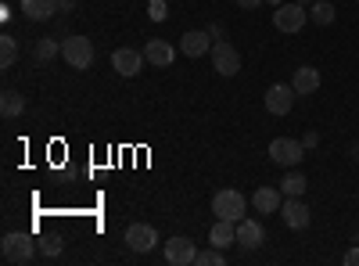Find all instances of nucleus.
Wrapping results in <instances>:
<instances>
[{
  "mask_svg": "<svg viewBox=\"0 0 359 266\" xmlns=\"http://www.w3.org/2000/svg\"><path fill=\"white\" fill-rule=\"evenodd\" d=\"M62 58H65L69 69L86 72L90 65H94V40H90V36H79V33L65 36V40H62Z\"/></svg>",
  "mask_w": 359,
  "mask_h": 266,
  "instance_id": "1",
  "label": "nucleus"
},
{
  "mask_svg": "<svg viewBox=\"0 0 359 266\" xmlns=\"http://www.w3.org/2000/svg\"><path fill=\"white\" fill-rule=\"evenodd\" d=\"M0 252H4L8 262H29L36 255V241L33 234H22V230H8L4 241H0Z\"/></svg>",
  "mask_w": 359,
  "mask_h": 266,
  "instance_id": "2",
  "label": "nucleus"
},
{
  "mask_svg": "<svg viewBox=\"0 0 359 266\" xmlns=\"http://www.w3.org/2000/svg\"><path fill=\"white\" fill-rule=\"evenodd\" d=\"M212 213H216V220L241 223V220H245V213H248V201H245V194H241V191H219V194L212 198Z\"/></svg>",
  "mask_w": 359,
  "mask_h": 266,
  "instance_id": "3",
  "label": "nucleus"
},
{
  "mask_svg": "<svg viewBox=\"0 0 359 266\" xmlns=\"http://www.w3.org/2000/svg\"><path fill=\"white\" fill-rule=\"evenodd\" d=\"M269 159H273L277 166L294 169L298 162L306 159V144L302 140H291V137H277V140H269Z\"/></svg>",
  "mask_w": 359,
  "mask_h": 266,
  "instance_id": "4",
  "label": "nucleus"
},
{
  "mask_svg": "<svg viewBox=\"0 0 359 266\" xmlns=\"http://www.w3.org/2000/svg\"><path fill=\"white\" fill-rule=\"evenodd\" d=\"M208 54H212V69H216L223 79H230V76H237V72H241V54H237V47H233V44H226V40H216Z\"/></svg>",
  "mask_w": 359,
  "mask_h": 266,
  "instance_id": "5",
  "label": "nucleus"
},
{
  "mask_svg": "<svg viewBox=\"0 0 359 266\" xmlns=\"http://www.w3.org/2000/svg\"><path fill=\"white\" fill-rule=\"evenodd\" d=\"M144 51H137V47H118L115 54H111V69L123 76V79H133V76H140V69H144Z\"/></svg>",
  "mask_w": 359,
  "mask_h": 266,
  "instance_id": "6",
  "label": "nucleus"
},
{
  "mask_svg": "<svg viewBox=\"0 0 359 266\" xmlns=\"http://www.w3.org/2000/svg\"><path fill=\"white\" fill-rule=\"evenodd\" d=\"M309 22V11H306V4H280L277 11H273V25L280 29V33H298Z\"/></svg>",
  "mask_w": 359,
  "mask_h": 266,
  "instance_id": "7",
  "label": "nucleus"
},
{
  "mask_svg": "<svg viewBox=\"0 0 359 266\" xmlns=\"http://www.w3.org/2000/svg\"><path fill=\"white\" fill-rule=\"evenodd\" d=\"M294 86L291 83H273V86H269V91H266V112L269 115H287L291 108H294Z\"/></svg>",
  "mask_w": 359,
  "mask_h": 266,
  "instance_id": "8",
  "label": "nucleus"
},
{
  "mask_svg": "<svg viewBox=\"0 0 359 266\" xmlns=\"http://www.w3.org/2000/svg\"><path fill=\"white\" fill-rule=\"evenodd\" d=\"M165 262L169 266H198V245L191 238H169L165 241Z\"/></svg>",
  "mask_w": 359,
  "mask_h": 266,
  "instance_id": "9",
  "label": "nucleus"
},
{
  "mask_svg": "<svg viewBox=\"0 0 359 266\" xmlns=\"http://www.w3.org/2000/svg\"><path fill=\"white\" fill-rule=\"evenodd\" d=\"M280 220H284L291 230H306L309 220H313V213H309V205H306L302 198H284V205H280Z\"/></svg>",
  "mask_w": 359,
  "mask_h": 266,
  "instance_id": "10",
  "label": "nucleus"
},
{
  "mask_svg": "<svg viewBox=\"0 0 359 266\" xmlns=\"http://www.w3.org/2000/svg\"><path fill=\"white\" fill-rule=\"evenodd\" d=\"M126 245L133 248V252H151L155 245H158V230L151 227V223H133L130 230H126Z\"/></svg>",
  "mask_w": 359,
  "mask_h": 266,
  "instance_id": "11",
  "label": "nucleus"
},
{
  "mask_svg": "<svg viewBox=\"0 0 359 266\" xmlns=\"http://www.w3.org/2000/svg\"><path fill=\"white\" fill-rule=\"evenodd\" d=\"M212 36H208V29H191V33H184L180 36V51H184L187 58H201V54H208L212 51Z\"/></svg>",
  "mask_w": 359,
  "mask_h": 266,
  "instance_id": "12",
  "label": "nucleus"
},
{
  "mask_svg": "<svg viewBox=\"0 0 359 266\" xmlns=\"http://www.w3.org/2000/svg\"><path fill=\"white\" fill-rule=\"evenodd\" d=\"M144 58H147V65H155V69H169L172 58H176V47L165 44V40H147L144 44Z\"/></svg>",
  "mask_w": 359,
  "mask_h": 266,
  "instance_id": "13",
  "label": "nucleus"
},
{
  "mask_svg": "<svg viewBox=\"0 0 359 266\" xmlns=\"http://www.w3.org/2000/svg\"><path fill=\"white\" fill-rule=\"evenodd\" d=\"M262 241H266V230H262L259 220H248V216H245L241 223H237V245H241V248L252 252V248H259Z\"/></svg>",
  "mask_w": 359,
  "mask_h": 266,
  "instance_id": "14",
  "label": "nucleus"
},
{
  "mask_svg": "<svg viewBox=\"0 0 359 266\" xmlns=\"http://www.w3.org/2000/svg\"><path fill=\"white\" fill-rule=\"evenodd\" d=\"M291 86H294V94H298V98H309V94H316V91H320V69H313V65L294 69Z\"/></svg>",
  "mask_w": 359,
  "mask_h": 266,
  "instance_id": "15",
  "label": "nucleus"
},
{
  "mask_svg": "<svg viewBox=\"0 0 359 266\" xmlns=\"http://www.w3.org/2000/svg\"><path fill=\"white\" fill-rule=\"evenodd\" d=\"M280 194H284V191H277V187H255V194H252L255 213H262V216L280 213V205H284V198H280Z\"/></svg>",
  "mask_w": 359,
  "mask_h": 266,
  "instance_id": "16",
  "label": "nucleus"
},
{
  "mask_svg": "<svg viewBox=\"0 0 359 266\" xmlns=\"http://www.w3.org/2000/svg\"><path fill=\"white\" fill-rule=\"evenodd\" d=\"M208 245H216V248H230V245H237V223H230V220H216V227L208 230Z\"/></svg>",
  "mask_w": 359,
  "mask_h": 266,
  "instance_id": "17",
  "label": "nucleus"
},
{
  "mask_svg": "<svg viewBox=\"0 0 359 266\" xmlns=\"http://www.w3.org/2000/svg\"><path fill=\"white\" fill-rule=\"evenodd\" d=\"M22 15L29 22H47L50 15H57V0H22Z\"/></svg>",
  "mask_w": 359,
  "mask_h": 266,
  "instance_id": "18",
  "label": "nucleus"
},
{
  "mask_svg": "<svg viewBox=\"0 0 359 266\" xmlns=\"http://www.w3.org/2000/svg\"><path fill=\"white\" fill-rule=\"evenodd\" d=\"M306 187H309V180H306V176L302 173H287L284 176V180H280V191H284V198H302L306 194Z\"/></svg>",
  "mask_w": 359,
  "mask_h": 266,
  "instance_id": "19",
  "label": "nucleus"
},
{
  "mask_svg": "<svg viewBox=\"0 0 359 266\" xmlns=\"http://www.w3.org/2000/svg\"><path fill=\"white\" fill-rule=\"evenodd\" d=\"M0 112H4L8 119H15V115L25 112V98L18 91H4V94H0Z\"/></svg>",
  "mask_w": 359,
  "mask_h": 266,
  "instance_id": "20",
  "label": "nucleus"
},
{
  "mask_svg": "<svg viewBox=\"0 0 359 266\" xmlns=\"http://www.w3.org/2000/svg\"><path fill=\"white\" fill-rule=\"evenodd\" d=\"M18 62V40L15 36H0V69H11Z\"/></svg>",
  "mask_w": 359,
  "mask_h": 266,
  "instance_id": "21",
  "label": "nucleus"
},
{
  "mask_svg": "<svg viewBox=\"0 0 359 266\" xmlns=\"http://www.w3.org/2000/svg\"><path fill=\"white\" fill-rule=\"evenodd\" d=\"M33 54H36V62H54V58L62 54V44H57V40H50V36H43V40H36Z\"/></svg>",
  "mask_w": 359,
  "mask_h": 266,
  "instance_id": "22",
  "label": "nucleus"
},
{
  "mask_svg": "<svg viewBox=\"0 0 359 266\" xmlns=\"http://www.w3.org/2000/svg\"><path fill=\"white\" fill-rule=\"evenodd\" d=\"M309 18L316 25H331L334 22V4H327V0H316V4L309 8Z\"/></svg>",
  "mask_w": 359,
  "mask_h": 266,
  "instance_id": "23",
  "label": "nucleus"
},
{
  "mask_svg": "<svg viewBox=\"0 0 359 266\" xmlns=\"http://www.w3.org/2000/svg\"><path fill=\"white\" fill-rule=\"evenodd\" d=\"M226 262V252L223 248H208V252H198V266H223Z\"/></svg>",
  "mask_w": 359,
  "mask_h": 266,
  "instance_id": "24",
  "label": "nucleus"
},
{
  "mask_svg": "<svg viewBox=\"0 0 359 266\" xmlns=\"http://www.w3.org/2000/svg\"><path fill=\"white\" fill-rule=\"evenodd\" d=\"M147 15H151V22H165L169 18V4L165 0H147Z\"/></svg>",
  "mask_w": 359,
  "mask_h": 266,
  "instance_id": "25",
  "label": "nucleus"
},
{
  "mask_svg": "<svg viewBox=\"0 0 359 266\" xmlns=\"http://www.w3.org/2000/svg\"><path fill=\"white\" fill-rule=\"evenodd\" d=\"M40 252H43L47 259L62 255V238H43V241H40Z\"/></svg>",
  "mask_w": 359,
  "mask_h": 266,
  "instance_id": "26",
  "label": "nucleus"
},
{
  "mask_svg": "<svg viewBox=\"0 0 359 266\" xmlns=\"http://www.w3.org/2000/svg\"><path fill=\"white\" fill-rule=\"evenodd\" d=\"M208 36H212V40H226V29L219 22H212V25H208Z\"/></svg>",
  "mask_w": 359,
  "mask_h": 266,
  "instance_id": "27",
  "label": "nucleus"
},
{
  "mask_svg": "<svg viewBox=\"0 0 359 266\" xmlns=\"http://www.w3.org/2000/svg\"><path fill=\"white\" fill-rule=\"evenodd\" d=\"M341 262H345V266H359V245H355V248H348Z\"/></svg>",
  "mask_w": 359,
  "mask_h": 266,
  "instance_id": "28",
  "label": "nucleus"
},
{
  "mask_svg": "<svg viewBox=\"0 0 359 266\" xmlns=\"http://www.w3.org/2000/svg\"><path fill=\"white\" fill-rule=\"evenodd\" d=\"M233 4H237V8H245V11H255L259 4H266V0H233Z\"/></svg>",
  "mask_w": 359,
  "mask_h": 266,
  "instance_id": "29",
  "label": "nucleus"
},
{
  "mask_svg": "<svg viewBox=\"0 0 359 266\" xmlns=\"http://www.w3.org/2000/svg\"><path fill=\"white\" fill-rule=\"evenodd\" d=\"M302 144H306V147H316V144H320V133H313V130H309V133L302 137Z\"/></svg>",
  "mask_w": 359,
  "mask_h": 266,
  "instance_id": "30",
  "label": "nucleus"
},
{
  "mask_svg": "<svg viewBox=\"0 0 359 266\" xmlns=\"http://www.w3.org/2000/svg\"><path fill=\"white\" fill-rule=\"evenodd\" d=\"M57 11H65V15L76 11V0H57Z\"/></svg>",
  "mask_w": 359,
  "mask_h": 266,
  "instance_id": "31",
  "label": "nucleus"
},
{
  "mask_svg": "<svg viewBox=\"0 0 359 266\" xmlns=\"http://www.w3.org/2000/svg\"><path fill=\"white\" fill-rule=\"evenodd\" d=\"M266 4H273V8H280V4H284V0H266Z\"/></svg>",
  "mask_w": 359,
  "mask_h": 266,
  "instance_id": "32",
  "label": "nucleus"
},
{
  "mask_svg": "<svg viewBox=\"0 0 359 266\" xmlns=\"http://www.w3.org/2000/svg\"><path fill=\"white\" fill-rule=\"evenodd\" d=\"M352 155H355V159H359V144H355V147H352Z\"/></svg>",
  "mask_w": 359,
  "mask_h": 266,
  "instance_id": "33",
  "label": "nucleus"
},
{
  "mask_svg": "<svg viewBox=\"0 0 359 266\" xmlns=\"http://www.w3.org/2000/svg\"><path fill=\"white\" fill-rule=\"evenodd\" d=\"M298 4H313V0H298Z\"/></svg>",
  "mask_w": 359,
  "mask_h": 266,
  "instance_id": "34",
  "label": "nucleus"
}]
</instances>
